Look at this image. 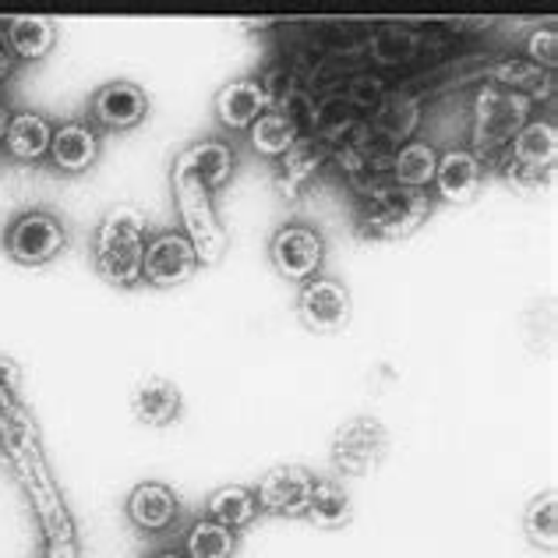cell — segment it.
<instances>
[{
  "instance_id": "obj_2",
  "label": "cell",
  "mask_w": 558,
  "mask_h": 558,
  "mask_svg": "<svg viewBox=\"0 0 558 558\" xmlns=\"http://www.w3.org/2000/svg\"><path fill=\"white\" fill-rule=\"evenodd\" d=\"M173 198H178L184 238L195 247V255L202 266H216L227 252V230L216 219L213 209V191H205L202 181L187 170V163L178 156L173 163Z\"/></svg>"
},
{
  "instance_id": "obj_5",
  "label": "cell",
  "mask_w": 558,
  "mask_h": 558,
  "mask_svg": "<svg viewBox=\"0 0 558 558\" xmlns=\"http://www.w3.org/2000/svg\"><path fill=\"white\" fill-rule=\"evenodd\" d=\"M558 156V131L551 121H526L517 138L509 142V181L523 187H537L545 178H551Z\"/></svg>"
},
{
  "instance_id": "obj_17",
  "label": "cell",
  "mask_w": 558,
  "mask_h": 558,
  "mask_svg": "<svg viewBox=\"0 0 558 558\" xmlns=\"http://www.w3.org/2000/svg\"><path fill=\"white\" fill-rule=\"evenodd\" d=\"M131 410L149 428H167L181 414V389L167 378H142L131 392Z\"/></svg>"
},
{
  "instance_id": "obj_11",
  "label": "cell",
  "mask_w": 558,
  "mask_h": 558,
  "mask_svg": "<svg viewBox=\"0 0 558 558\" xmlns=\"http://www.w3.org/2000/svg\"><path fill=\"white\" fill-rule=\"evenodd\" d=\"M315 477L304 466H276L258 481V509L272 517H304L307 498H312Z\"/></svg>"
},
{
  "instance_id": "obj_26",
  "label": "cell",
  "mask_w": 558,
  "mask_h": 558,
  "mask_svg": "<svg viewBox=\"0 0 558 558\" xmlns=\"http://www.w3.org/2000/svg\"><path fill=\"white\" fill-rule=\"evenodd\" d=\"M417 124V102L407 96H381L375 128H368L378 142H386L389 149H396V142L407 138Z\"/></svg>"
},
{
  "instance_id": "obj_4",
  "label": "cell",
  "mask_w": 558,
  "mask_h": 558,
  "mask_svg": "<svg viewBox=\"0 0 558 558\" xmlns=\"http://www.w3.org/2000/svg\"><path fill=\"white\" fill-rule=\"evenodd\" d=\"M428 213L432 202L424 191H410L386 181L372 195L361 198V230L378 241H403L428 219Z\"/></svg>"
},
{
  "instance_id": "obj_30",
  "label": "cell",
  "mask_w": 558,
  "mask_h": 558,
  "mask_svg": "<svg viewBox=\"0 0 558 558\" xmlns=\"http://www.w3.org/2000/svg\"><path fill=\"white\" fill-rule=\"evenodd\" d=\"M526 61L537 64L541 71H555V64H558V36H555L551 25L531 33V39H526Z\"/></svg>"
},
{
  "instance_id": "obj_20",
  "label": "cell",
  "mask_w": 558,
  "mask_h": 558,
  "mask_svg": "<svg viewBox=\"0 0 558 558\" xmlns=\"http://www.w3.org/2000/svg\"><path fill=\"white\" fill-rule=\"evenodd\" d=\"M205 512L219 526H227V531H241V526H252L255 517H258V498L252 488H244V484H227V488H219L209 495V502H205Z\"/></svg>"
},
{
  "instance_id": "obj_29",
  "label": "cell",
  "mask_w": 558,
  "mask_h": 558,
  "mask_svg": "<svg viewBox=\"0 0 558 558\" xmlns=\"http://www.w3.org/2000/svg\"><path fill=\"white\" fill-rule=\"evenodd\" d=\"M541 82H551L548 71H541L531 61H502L495 64V82L492 85H502V89L512 93H523V96H541Z\"/></svg>"
},
{
  "instance_id": "obj_24",
  "label": "cell",
  "mask_w": 558,
  "mask_h": 558,
  "mask_svg": "<svg viewBox=\"0 0 558 558\" xmlns=\"http://www.w3.org/2000/svg\"><path fill=\"white\" fill-rule=\"evenodd\" d=\"M181 159L187 163V170L202 181L205 191H216L230 181L233 159L238 156H233V149L223 142H198V145H191V149H184Z\"/></svg>"
},
{
  "instance_id": "obj_13",
  "label": "cell",
  "mask_w": 558,
  "mask_h": 558,
  "mask_svg": "<svg viewBox=\"0 0 558 558\" xmlns=\"http://www.w3.org/2000/svg\"><path fill=\"white\" fill-rule=\"evenodd\" d=\"M178 512H181L178 495L159 481H145L128 495V520L135 523L138 531H149V534L170 531V526L178 523Z\"/></svg>"
},
{
  "instance_id": "obj_9",
  "label": "cell",
  "mask_w": 558,
  "mask_h": 558,
  "mask_svg": "<svg viewBox=\"0 0 558 558\" xmlns=\"http://www.w3.org/2000/svg\"><path fill=\"white\" fill-rule=\"evenodd\" d=\"M301 322L315 332H340L350 322V293L329 276H315L301 287L298 298Z\"/></svg>"
},
{
  "instance_id": "obj_6",
  "label": "cell",
  "mask_w": 558,
  "mask_h": 558,
  "mask_svg": "<svg viewBox=\"0 0 558 558\" xmlns=\"http://www.w3.org/2000/svg\"><path fill=\"white\" fill-rule=\"evenodd\" d=\"M389 449V432L378 417H354L332 438V466L340 474H372Z\"/></svg>"
},
{
  "instance_id": "obj_32",
  "label": "cell",
  "mask_w": 558,
  "mask_h": 558,
  "mask_svg": "<svg viewBox=\"0 0 558 558\" xmlns=\"http://www.w3.org/2000/svg\"><path fill=\"white\" fill-rule=\"evenodd\" d=\"M50 558H75V545L71 541H50Z\"/></svg>"
},
{
  "instance_id": "obj_1",
  "label": "cell",
  "mask_w": 558,
  "mask_h": 558,
  "mask_svg": "<svg viewBox=\"0 0 558 558\" xmlns=\"http://www.w3.org/2000/svg\"><path fill=\"white\" fill-rule=\"evenodd\" d=\"M145 258V216L135 205H117L102 216L96 233V272L117 287H131L142 279Z\"/></svg>"
},
{
  "instance_id": "obj_19",
  "label": "cell",
  "mask_w": 558,
  "mask_h": 558,
  "mask_svg": "<svg viewBox=\"0 0 558 558\" xmlns=\"http://www.w3.org/2000/svg\"><path fill=\"white\" fill-rule=\"evenodd\" d=\"M50 138H53V124L47 117L25 110V113L11 117L4 145H8L11 159H19V163H36V159L50 156Z\"/></svg>"
},
{
  "instance_id": "obj_8",
  "label": "cell",
  "mask_w": 558,
  "mask_h": 558,
  "mask_svg": "<svg viewBox=\"0 0 558 558\" xmlns=\"http://www.w3.org/2000/svg\"><path fill=\"white\" fill-rule=\"evenodd\" d=\"M198 255L191 241L178 230H167L159 238L145 241V258H142V276L153 287H181L198 272Z\"/></svg>"
},
{
  "instance_id": "obj_15",
  "label": "cell",
  "mask_w": 558,
  "mask_h": 558,
  "mask_svg": "<svg viewBox=\"0 0 558 558\" xmlns=\"http://www.w3.org/2000/svg\"><path fill=\"white\" fill-rule=\"evenodd\" d=\"M266 110H269V99L258 78H238L223 85L216 96V117H219V124L230 131H247Z\"/></svg>"
},
{
  "instance_id": "obj_22",
  "label": "cell",
  "mask_w": 558,
  "mask_h": 558,
  "mask_svg": "<svg viewBox=\"0 0 558 558\" xmlns=\"http://www.w3.org/2000/svg\"><path fill=\"white\" fill-rule=\"evenodd\" d=\"M8 28V53L14 61H39L57 43V25L50 19H11Z\"/></svg>"
},
{
  "instance_id": "obj_12",
  "label": "cell",
  "mask_w": 558,
  "mask_h": 558,
  "mask_svg": "<svg viewBox=\"0 0 558 558\" xmlns=\"http://www.w3.org/2000/svg\"><path fill=\"white\" fill-rule=\"evenodd\" d=\"M149 113V96L135 82H110L93 96V121L107 131H131Z\"/></svg>"
},
{
  "instance_id": "obj_18",
  "label": "cell",
  "mask_w": 558,
  "mask_h": 558,
  "mask_svg": "<svg viewBox=\"0 0 558 558\" xmlns=\"http://www.w3.org/2000/svg\"><path fill=\"white\" fill-rule=\"evenodd\" d=\"M326 159H329V145H322L315 138H298V145L279 159V173H276L279 191H283L287 198H298L307 187V181L326 167Z\"/></svg>"
},
{
  "instance_id": "obj_28",
  "label": "cell",
  "mask_w": 558,
  "mask_h": 558,
  "mask_svg": "<svg viewBox=\"0 0 558 558\" xmlns=\"http://www.w3.org/2000/svg\"><path fill=\"white\" fill-rule=\"evenodd\" d=\"M523 531L531 537V545L541 551H555L558 548V502L555 492L537 495L531 506H526L523 517Z\"/></svg>"
},
{
  "instance_id": "obj_10",
  "label": "cell",
  "mask_w": 558,
  "mask_h": 558,
  "mask_svg": "<svg viewBox=\"0 0 558 558\" xmlns=\"http://www.w3.org/2000/svg\"><path fill=\"white\" fill-rule=\"evenodd\" d=\"M269 255H272L276 272H283L287 279H298V283H307V279H315V272L322 269L326 244H322V238L312 227H283V230H276Z\"/></svg>"
},
{
  "instance_id": "obj_7",
  "label": "cell",
  "mask_w": 558,
  "mask_h": 558,
  "mask_svg": "<svg viewBox=\"0 0 558 558\" xmlns=\"http://www.w3.org/2000/svg\"><path fill=\"white\" fill-rule=\"evenodd\" d=\"M8 255L19 266H47L64 252L68 230L50 213H22L8 230Z\"/></svg>"
},
{
  "instance_id": "obj_31",
  "label": "cell",
  "mask_w": 558,
  "mask_h": 558,
  "mask_svg": "<svg viewBox=\"0 0 558 558\" xmlns=\"http://www.w3.org/2000/svg\"><path fill=\"white\" fill-rule=\"evenodd\" d=\"M19 386H22V368L11 357H0V407L14 403Z\"/></svg>"
},
{
  "instance_id": "obj_14",
  "label": "cell",
  "mask_w": 558,
  "mask_h": 558,
  "mask_svg": "<svg viewBox=\"0 0 558 558\" xmlns=\"http://www.w3.org/2000/svg\"><path fill=\"white\" fill-rule=\"evenodd\" d=\"M435 191L442 202L463 205L481 191V159L470 149H449L438 156L435 167Z\"/></svg>"
},
{
  "instance_id": "obj_21",
  "label": "cell",
  "mask_w": 558,
  "mask_h": 558,
  "mask_svg": "<svg viewBox=\"0 0 558 558\" xmlns=\"http://www.w3.org/2000/svg\"><path fill=\"white\" fill-rule=\"evenodd\" d=\"M435 167H438V153L428 142H407L403 149H396L392 156L389 181L410 191H424L435 181Z\"/></svg>"
},
{
  "instance_id": "obj_36",
  "label": "cell",
  "mask_w": 558,
  "mask_h": 558,
  "mask_svg": "<svg viewBox=\"0 0 558 558\" xmlns=\"http://www.w3.org/2000/svg\"><path fill=\"white\" fill-rule=\"evenodd\" d=\"M0 53H8V28L0 22Z\"/></svg>"
},
{
  "instance_id": "obj_23",
  "label": "cell",
  "mask_w": 558,
  "mask_h": 558,
  "mask_svg": "<svg viewBox=\"0 0 558 558\" xmlns=\"http://www.w3.org/2000/svg\"><path fill=\"white\" fill-rule=\"evenodd\" d=\"M304 517L322 531H340L354 517V506H350V495L340 481H315Z\"/></svg>"
},
{
  "instance_id": "obj_16",
  "label": "cell",
  "mask_w": 558,
  "mask_h": 558,
  "mask_svg": "<svg viewBox=\"0 0 558 558\" xmlns=\"http://www.w3.org/2000/svg\"><path fill=\"white\" fill-rule=\"evenodd\" d=\"M99 156V138L89 124L82 121H68L61 128H53V138H50V159L61 170L68 173H82L96 163Z\"/></svg>"
},
{
  "instance_id": "obj_3",
  "label": "cell",
  "mask_w": 558,
  "mask_h": 558,
  "mask_svg": "<svg viewBox=\"0 0 558 558\" xmlns=\"http://www.w3.org/2000/svg\"><path fill=\"white\" fill-rule=\"evenodd\" d=\"M534 99L502 85H481L474 96V156H495L531 121Z\"/></svg>"
},
{
  "instance_id": "obj_25",
  "label": "cell",
  "mask_w": 558,
  "mask_h": 558,
  "mask_svg": "<svg viewBox=\"0 0 558 558\" xmlns=\"http://www.w3.org/2000/svg\"><path fill=\"white\" fill-rule=\"evenodd\" d=\"M247 138H252V149L258 156L283 159L293 149V145H298L301 135H298V128H293L279 110H266L252 128H247Z\"/></svg>"
},
{
  "instance_id": "obj_33",
  "label": "cell",
  "mask_w": 558,
  "mask_h": 558,
  "mask_svg": "<svg viewBox=\"0 0 558 558\" xmlns=\"http://www.w3.org/2000/svg\"><path fill=\"white\" fill-rule=\"evenodd\" d=\"M11 110H8V102H0V145H4V135H8V128H11Z\"/></svg>"
},
{
  "instance_id": "obj_35",
  "label": "cell",
  "mask_w": 558,
  "mask_h": 558,
  "mask_svg": "<svg viewBox=\"0 0 558 558\" xmlns=\"http://www.w3.org/2000/svg\"><path fill=\"white\" fill-rule=\"evenodd\" d=\"M149 558H184V551H173V548H159V551H153Z\"/></svg>"
},
{
  "instance_id": "obj_27",
  "label": "cell",
  "mask_w": 558,
  "mask_h": 558,
  "mask_svg": "<svg viewBox=\"0 0 558 558\" xmlns=\"http://www.w3.org/2000/svg\"><path fill=\"white\" fill-rule=\"evenodd\" d=\"M233 548H238L233 531L213 520H195L184 537V558H230Z\"/></svg>"
},
{
  "instance_id": "obj_34",
  "label": "cell",
  "mask_w": 558,
  "mask_h": 558,
  "mask_svg": "<svg viewBox=\"0 0 558 558\" xmlns=\"http://www.w3.org/2000/svg\"><path fill=\"white\" fill-rule=\"evenodd\" d=\"M11 71H14V57L11 53H0V85L11 78Z\"/></svg>"
}]
</instances>
